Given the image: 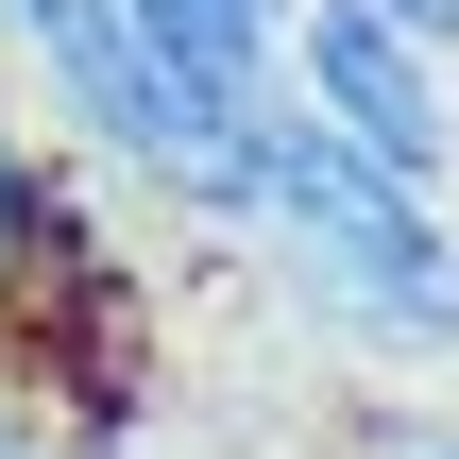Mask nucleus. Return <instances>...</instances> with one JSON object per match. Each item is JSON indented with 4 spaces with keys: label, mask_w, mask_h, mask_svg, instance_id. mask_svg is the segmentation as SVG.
Here are the masks:
<instances>
[{
    "label": "nucleus",
    "mask_w": 459,
    "mask_h": 459,
    "mask_svg": "<svg viewBox=\"0 0 459 459\" xmlns=\"http://www.w3.org/2000/svg\"><path fill=\"white\" fill-rule=\"evenodd\" d=\"M0 459H51V443H34V426H17V392H0Z\"/></svg>",
    "instance_id": "nucleus-7"
},
{
    "label": "nucleus",
    "mask_w": 459,
    "mask_h": 459,
    "mask_svg": "<svg viewBox=\"0 0 459 459\" xmlns=\"http://www.w3.org/2000/svg\"><path fill=\"white\" fill-rule=\"evenodd\" d=\"M0 68L34 85V119H51V153H85V170H119V187H153L170 221H204V187H221V153H238V119L170 85V51L136 34V0H0Z\"/></svg>",
    "instance_id": "nucleus-2"
},
{
    "label": "nucleus",
    "mask_w": 459,
    "mask_h": 459,
    "mask_svg": "<svg viewBox=\"0 0 459 459\" xmlns=\"http://www.w3.org/2000/svg\"><path fill=\"white\" fill-rule=\"evenodd\" d=\"M290 102L324 136L426 170V187L459 170V51L426 17H392V0H290Z\"/></svg>",
    "instance_id": "nucleus-3"
},
{
    "label": "nucleus",
    "mask_w": 459,
    "mask_h": 459,
    "mask_svg": "<svg viewBox=\"0 0 459 459\" xmlns=\"http://www.w3.org/2000/svg\"><path fill=\"white\" fill-rule=\"evenodd\" d=\"M136 34H153L170 85L221 102V119H255V102L290 85V0H136Z\"/></svg>",
    "instance_id": "nucleus-4"
},
{
    "label": "nucleus",
    "mask_w": 459,
    "mask_h": 459,
    "mask_svg": "<svg viewBox=\"0 0 459 459\" xmlns=\"http://www.w3.org/2000/svg\"><path fill=\"white\" fill-rule=\"evenodd\" d=\"M392 17H426V34H443V51H459V0H392Z\"/></svg>",
    "instance_id": "nucleus-6"
},
{
    "label": "nucleus",
    "mask_w": 459,
    "mask_h": 459,
    "mask_svg": "<svg viewBox=\"0 0 459 459\" xmlns=\"http://www.w3.org/2000/svg\"><path fill=\"white\" fill-rule=\"evenodd\" d=\"M358 459H459V409H358Z\"/></svg>",
    "instance_id": "nucleus-5"
},
{
    "label": "nucleus",
    "mask_w": 459,
    "mask_h": 459,
    "mask_svg": "<svg viewBox=\"0 0 459 459\" xmlns=\"http://www.w3.org/2000/svg\"><path fill=\"white\" fill-rule=\"evenodd\" d=\"M204 238H238L324 358H358V375H459V221H443V187L392 170V153H358V136H324L290 85L238 119V153L204 187Z\"/></svg>",
    "instance_id": "nucleus-1"
}]
</instances>
